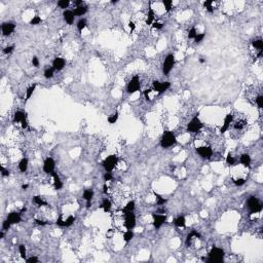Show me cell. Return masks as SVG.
<instances>
[{
    "label": "cell",
    "instance_id": "1",
    "mask_svg": "<svg viewBox=\"0 0 263 263\" xmlns=\"http://www.w3.org/2000/svg\"><path fill=\"white\" fill-rule=\"evenodd\" d=\"M224 256H225V253L221 248L213 247L209 252L208 258H204V260L209 263H220L224 260Z\"/></svg>",
    "mask_w": 263,
    "mask_h": 263
},
{
    "label": "cell",
    "instance_id": "2",
    "mask_svg": "<svg viewBox=\"0 0 263 263\" xmlns=\"http://www.w3.org/2000/svg\"><path fill=\"white\" fill-rule=\"evenodd\" d=\"M177 142L176 140V136L173 132L167 131L163 133V137H161L160 140V146L165 149H168V148L172 147L173 145H175Z\"/></svg>",
    "mask_w": 263,
    "mask_h": 263
},
{
    "label": "cell",
    "instance_id": "3",
    "mask_svg": "<svg viewBox=\"0 0 263 263\" xmlns=\"http://www.w3.org/2000/svg\"><path fill=\"white\" fill-rule=\"evenodd\" d=\"M247 207L249 209L250 213L254 214V213H260L263 209V204L256 197H251L247 200Z\"/></svg>",
    "mask_w": 263,
    "mask_h": 263
},
{
    "label": "cell",
    "instance_id": "4",
    "mask_svg": "<svg viewBox=\"0 0 263 263\" xmlns=\"http://www.w3.org/2000/svg\"><path fill=\"white\" fill-rule=\"evenodd\" d=\"M202 126H204L202 122L200 121L198 116L195 115L194 117L189 121V124H187V132H188V133H192V134L198 133V132L202 129Z\"/></svg>",
    "mask_w": 263,
    "mask_h": 263
},
{
    "label": "cell",
    "instance_id": "5",
    "mask_svg": "<svg viewBox=\"0 0 263 263\" xmlns=\"http://www.w3.org/2000/svg\"><path fill=\"white\" fill-rule=\"evenodd\" d=\"M116 165H117V156L113 154L107 156L102 163V165L105 169V171L110 172V173H112V171H113L114 168L116 167Z\"/></svg>",
    "mask_w": 263,
    "mask_h": 263
},
{
    "label": "cell",
    "instance_id": "6",
    "mask_svg": "<svg viewBox=\"0 0 263 263\" xmlns=\"http://www.w3.org/2000/svg\"><path fill=\"white\" fill-rule=\"evenodd\" d=\"M174 65H175V57H174L173 53H169V55L165 57V62L163 64V73L168 76L171 72V70L173 69Z\"/></svg>",
    "mask_w": 263,
    "mask_h": 263
},
{
    "label": "cell",
    "instance_id": "7",
    "mask_svg": "<svg viewBox=\"0 0 263 263\" xmlns=\"http://www.w3.org/2000/svg\"><path fill=\"white\" fill-rule=\"evenodd\" d=\"M141 87V82H140V78L138 75H135L133 78L130 80V82L128 83V87H126V90L130 95L135 94Z\"/></svg>",
    "mask_w": 263,
    "mask_h": 263
},
{
    "label": "cell",
    "instance_id": "8",
    "mask_svg": "<svg viewBox=\"0 0 263 263\" xmlns=\"http://www.w3.org/2000/svg\"><path fill=\"white\" fill-rule=\"evenodd\" d=\"M197 152L202 158L210 159L213 156V149L210 146H200L197 148Z\"/></svg>",
    "mask_w": 263,
    "mask_h": 263
},
{
    "label": "cell",
    "instance_id": "9",
    "mask_svg": "<svg viewBox=\"0 0 263 263\" xmlns=\"http://www.w3.org/2000/svg\"><path fill=\"white\" fill-rule=\"evenodd\" d=\"M152 87H153V90L155 92H157L158 94H163V92H167L170 87H171V83L169 81H165V82H159V81L155 80L152 82Z\"/></svg>",
    "mask_w": 263,
    "mask_h": 263
},
{
    "label": "cell",
    "instance_id": "10",
    "mask_svg": "<svg viewBox=\"0 0 263 263\" xmlns=\"http://www.w3.org/2000/svg\"><path fill=\"white\" fill-rule=\"evenodd\" d=\"M55 167H56V163L51 157H47V158H45V160L43 163V172L45 174H49V175H51V173L55 172Z\"/></svg>",
    "mask_w": 263,
    "mask_h": 263
},
{
    "label": "cell",
    "instance_id": "11",
    "mask_svg": "<svg viewBox=\"0 0 263 263\" xmlns=\"http://www.w3.org/2000/svg\"><path fill=\"white\" fill-rule=\"evenodd\" d=\"M1 30H2V34H3L4 36H9L12 35L14 32V30H16V25L12 22H5L2 24Z\"/></svg>",
    "mask_w": 263,
    "mask_h": 263
},
{
    "label": "cell",
    "instance_id": "12",
    "mask_svg": "<svg viewBox=\"0 0 263 263\" xmlns=\"http://www.w3.org/2000/svg\"><path fill=\"white\" fill-rule=\"evenodd\" d=\"M126 219H124V225H126V229H133L136 226V216L134 212L129 213V214L124 215Z\"/></svg>",
    "mask_w": 263,
    "mask_h": 263
},
{
    "label": "cell",
    "instance_id": "13",
    "mask_svg": "<svg viewBox=\"0 0 263 263\" xmlns=\"http://www.w3.org/2000/svg\"><path fill=\"white\" fill-rule=\"evenodd\" d=\"M152 218H153V226L156 229H159L163 226V224L165 222V220H167V216L165 215L153 214Z\"/></svg>",
    "mask_w": 263,
    "mask_h": 263
},
{
    "label": "cell",
    "instance_id": "14",
    "mask_svg": "<svg viewBox=\"0 0 263 263\" xmlns=\"http://www.w3.org/2000/svg\"><path fill=\"white\" fill-rule=\"evenodd\" d=\"M232 120H233V115H232L231 113L227 114V115L225 116V118H224V121H223V124H222L221 129H220V133H221V134L225 133V132L229 129Z\"/></svg>",
    "mask_w": 263,
    "mask_h": 263
},
{
    "label": "cell",
    "instance_id": "15",
    "mask_svg": "<svg viewBox=\"0 0 263 263\" xmlns=\"http://www.w3.org/2000/svg\"><path fill=\"white\" fill-rule=\"evenodd\" d=\"M65 65H66V61H65V59H63V58L57 57V58H55V59H53V68L55 69V71L63 70Z\"/></svg>",
    "mask_w": 263,
    "mask_h": 263
},
{
    "label": "cell",
    "instance_id": "16",
    "mask_svg": "<svg viewBox=\"0 0 263 263\" xmlns=\"http://www.w3.org/2000/svg\"><path fill=\"white\" fill-rule=\"evenodd\" d=\"M74 221H75V217L72 216V215H70L66 220H63L62 218L58 219L57 225L61 226V227H69V226H71L73 223H74Z\"/></svg>",
    "mask_w": 263,
    "mask_h": 263
},
{
    "label": "cell",
    "instance_id": "17",
    "mask_svg": "<svg viewBox=\"0 0 263 263\" xmlns=\"http://www.w3.org/2000/svg\"><path fill=\"white\" fill-rule=\"evenodd\" d=\"M6 219L12 223V225H14V224H18L22 221V216H21V213L12 212L7 215V218Z\"/></svg>",
    "mask_w": 263,
    "mask_h": 263
},
{
    "label": "cell",
    "instance_id": "18",
    "mask_svg": "<svg viewBox=\"0 0 263 263\" xmlns=\"http://www.w3.org/2000/svg\"><path fill=\"white\" fill-rule=\"evenodd\" d=\"M83 199L87 202V208L90 209L92 207V199L94 197V191L92 189H85L83 191V194H82Z\"/></svg>",
    "mask_w": 263,
    "mask_h": 263
},
{
    "label": "cell",
    "instance_id": "19",
    "mask_svg": "<svg viewBox=\"0 0 263 263\" xmlns=\"http://www.w3.org/2000/svg\"><path fill=\"white\" fill-rule=\"evenodd\" d=\"M12 121L14 122H21V124H23V122H26L27 121V113L24 111H17L16 113H14V119H12Z\"/></svg>",
    "mask_w": 263,
    "mask_h": 263
},
{
    "label": "cell",
    "instance_id": "20",
    "mask_svg": "<svg viewBox=\"0 0 263 263\" xmlns=\"http://www.w3.org/2000/svg\"><path fill=\"white\" fill-rule=\"evenodd\" d=\"M74 18H75V16H74V14H73V10H69V9L64 10L63 19L68 25H72L73 22H74Z\"/></svg>",
    "mask_w": 263,
    "mask_h": 263
},
{
    "label": "cell",
    "instance_id": "21",
    "mask_svg": "<svg viewBox=\"0 0 263 263\" xmlns=\"http://www.w3.org/2000/svg\"><path fill=\"white\" fill-rule=\"evenodd\" d=\"M51 176L53 178V187H55L56 190H61L63 188V182L61 181V178L58 175V173L56 172H53L51 173Z\"/></svg>",
    "mask_w": 263,
    "mask_h": 263
},
{
    "label": "cell",
    "instance_id": "22",
    "mask_svg": "<svg viewBox=\"0 0 263 263\" xmlns=\"http://www.w3.org/2000/svg\"><path fill=\"white\" fill-rule=\"evenodd\" d=\"M87 6L85 5V4L76 6V7L73 9V14H74V16H76V17H81V16H83V14H87Z\"/></svg>",
    "mask_w": 263,
    "mask_h": 263
},
{
    "label": "cell",
    "instance_id": "23",
    "mask_svg": "<svg viewBox=\"0 0 263 263\" xmlns=\"http://www.w3.org/2000/svg\"><path fill=\"white\" fill-rule=\"evenodd\" d=\"M240 163L243 165V167L249 168L250 165H251V156H250L249 154H247V153L241 154V157H240Z\"/></svg>",
    "mask_w": 263,
    "mask_h": 263
},
{
    "label": "cell",
    "instance_id": "24",
    "mask_svg": "<svg viewBox=\"0 0 263 263\" xmlns=\"http://www.w3.org/2000/svg\"><path fill=\"white\" fill-rule=\"evenodd\" d=\"M135 207H136V204H135V202H134V200L129 202L128 204H126V206L122 209V213H124V215H126V214H129V213L134 212Z\"/></svg>",
    "mask_w": 263,
    "mask_h": 263
},
{
    "label": "cell",
    "instance_id": "25",
    "mask_svg": "<svg viewBox=\"0 0 263 263\" xmlns=\"http://www.w3.org/2000/svg\"><path fill=\"white\" fill-rule=\"evenodd\" d=\"M174 224H175V226H177V227H185V225H186V220H185V217L183 216V215H180V216H178L176 219H174Z\"/></svg>",
    "mask_w": 263,
    "mask_h": 263
},
{
    "label": "cell",
    "instance_id": "26",
    "mask_svg": "<svg viewBox=\"0 0 263 263\" xmlns=\"http://www.w3.org/2000/svg\"><path fill=\"white\" fill-rule=\"evenodd\" d=\"M28 165H29L28 158L24 157V158H22L20 160V163H19V170H20L22 173H25V172H27V170H28Z\"/></svg>",
    "mask_w": 263,
    "mask_h": 263
},
{
    "label": "cell",
    "instance_id": "27",
    "mask_svg": "<svg viewBox=\"0 0 263 263\" xmlns=\"http://www.w3.org/2000/svg\"><path fill=\"white\" fill-rule=\"evenodd\" d=\"M100 208L103 209V210H104V212H106V213L109 212V211L111 210V208H112L111 202H110L108 198H105V199H103V202H102V204H101Z\"/></svg>",
    "mask_w": 263,
    "mask_h": 263
},
{
    "label": "cell",
    "instance_id": "28",
    "mask_svg": "<svg viewBox=\"0 0 263 263\" xmlns=\"http://www.w3.org/2000/svg\"><path fill=\"white\" fill-rule=\"evenodd\" d=\"M36 87H37V85H36V83H34V85H30V87H28L27 90H26V99H25V102H27V101L32 97V95H33V92H34V90H35Z\"/></svg>",
    "mask_w": 263,
    "mask_h": 263
},
{
    "label": "cell",
    "instance_id": "29",
    "mask_svg": "<svg viewBox=\"0 0 263 263\" xmlns=\"http://www.w3.org/2000/svg\"><path fill=\"white\" fill-rule=\"evenodd\" d=\"M193 238H200V234L198 233L197 231H195V230H192V231H191L190 233L187 236V238H186V245L187 246L190 243V241L193 240Z\"/></svg>",
    "mask_w": 263,
    "mask_h": 263
},
{
    "label": "cell",
    "instance_id": "30",
    "mask_svg": "<svg viewBox=\"0 0 263 263\" xmlns=\"http://www.w3.org/2000/svg\"><path fill=\"white\" fill-rule=\"evenodd\" d=\"M154 12L153 9H152L151 7L149 8V10H148V14H147V20H146V24L147 25H152V24L154 23Z\"/></svg>",
    "mask_w": 263,
    "mask_h": 263
},
{
    "label": "cell",
    "instance_id": "31",
    "mask_svg": "<svg viewBox=\"0 0 263 263\" xmlns=\"http://www.w3.org/2000/svg\"><path fill=\"white\" fill-rule=\"evenodd\" d=\"M33 202L34 204H36L38 207H42V206H48V204H47L45 200L42 199L41 197H39V195H36V197H33Z\"/></svg>",
    "mask_w": 263,
    "mask_h": 263
},
{
    "label": "cell",
    "instance_id": "32",
    "mask_svg": "<svg viewBox=\"0 0 263 263\" xmlns=\"http://www.w3.org/2000/svg\"><path fill=\"white\" fill-rule=\"evenodd\" d=\"M252 45H253L255 48H257L259 51H263V40L261 38H258V39H255L252 41Z\"/></svg>",
    "mask_w": 263,
    "mask_h": 263
},
{
    "label": "cell",
    "instance_id": "33",
    "mask_svg": "<svg viewBox=\"0 0 263 263\" xmlns=\"http://www.w3.org/2000/svg\"><path fill=\"white\" fill-rule=\"evenodd\" d=\"M44 77L46 79H51L53 77V75H55V69L53 68V67H51V68H47L44 70Z\"/></svg>",
    "mask_w": 263,
    "mask_h": 263
},
{
    "label": "cell",
    "instance_id": "34",
    "mask_svg": "<svg viewBox=\"0 0 263 263\" xmlns=\"http://www.w3.org/2000/svg\"><path fill=\"white\" fill-rule=\"evenodd\" d=\"M87 20H85V19H80V20L77 22V25H76L77 30H78L79 32H82V30L87 27Z\"/></svg>",
    "mask_w": 263,
    "mask_h": 263
},
{
    "label": "cell",
    "instance_id": "35",
    "mask_svg": "<svg viewBox=\"0 0 263 263\" xmlns=\"http://www.w3.org/2000/svg\"><path fill=\"white\" fill-rule=\"evenodd\" d=\"M133 238H134V232L132 231L131 229H128L124 233V241H126V243H129L130 241L133 240Z\"/></svg>",
    "mask_w": 263,
    "mask_h": 263
},
{
    "label": "cell",
    "instance_id": "36",
    "mask_svg": "<svg viewBox=\"0 0 263 263\" xmlns=\"http://www.w3.org/2000/svg\"><path fill=\"white\" fill-rule=\"evenodd\" d=\"M213 3H214V2H213L212 0H208V1L204 2V6L206 7V9L208 10L209 12H214L215 8L213 7Z\"/></svg>",
    "mask_w": 263,
    "mask_h": 263
},
{
    "label": "cell",
    "instance_id": "37",
    "mask_svg": "<svg viewBox=\"0 0 263 263\" xmlns=\"http://www.w3.org/2000/svg\"><path fill=\"white\" fill-rule=\"evenodd\" d=\"M58 5H59L60 8L66 10V8H68V6L70 5V1H69V0H60V1L58 2Z\"/></svg>",
    "mask_w": 263,
    "mask_h": 263
},
{
    "label": "cell",
    "instance_id": "38",
    "mask_svg": "<svg viewBox=\"0 0 263 263\" xmlns=\"http://www.w3.org/2000/svg\"><path fill=\"white\" fill-rule=\"evenodd\" d=\"M19 252H20V255L23 259H26L27 257V250H26L25 245H20L19 246Z\"/></svg>",
    "mask_w": 263,
    "mask_h": 263
},
{
    "label": "cell",
    "instance_id": "39",
    "mask_svg": "<svg viewBox=\"0 0 263 263\" xmlns=\"http://www.w3.org/2000/svg\"><path fill=\"white\" fill-rule=\"evenodd\" d=\"M163 4L165 5V12H169L170 10L172 9V6H173V2H172V0H163Z\"/></svg>",
    "mask_w": 263,
    "mask_h": 263
},
{
    "label": "cell",
    "instance_id": "40",
    "mask_svg": "<svg viewBox=\"0 0 263 263\" xmlns=\"http://www.w3.org/2000/svg\"><path fill=\"white\" fill-rule=\"evenodd\" d=\"M40 23H42V20H41V18H40V17H38V16L33 17V19L30 21V25H33V26L39 25Z\"/></svg>",
    "mask_w": 263,
    "mask_h": 263
},
{
    "label": "cell",
    "instance_id": "41",
    "mask_svg": "<svg viewBox=\"0 0 263 263\" xmlns=\"http://www.w3.org/2000/svg\"><path fill=\"white\" fill-rule=\"evenodd\" d=\"M226 163H227L228 165H236V159H234V157L232 156L231 154H228L227 157H226Z\"/></svg>",
    "mask_w": 263,
    "mask_h": 263
},
{
    "label": "cell",
    "instance_id": "42",
    "mask_svg": "<svg viewBox=\"0 0 263 263\" xmlns=\"http://www.w3.org/2000/svg\"><path fill=\"white\" fill-rule=\"evenodd\" d=\"M117 119H118V112H115V113L112 114L111 116H109V117H108V122H109V124H115V122L117 121Z\"/></svg>",
    "mask_w": 263,
    "mask_h": 263
},
{
    "label": "cell",
    "instance_id": "43",
    "mask_svg": "<svg viewBox=\"0 0 263 263\" xmlns=\"http://www.w3.org/2000/svg\"><path fill=\"white\" fill-rule=\"evenodd\" d=\"M197 35V29H195L194 27L191 28V29L188 31V38H189V39H194Z\"/></svg>",
    "mask_w": 263,
    "mask_h": 263
},
{
    "label": "cell",
    "instance_id": "44",
    "mask_svg": "<svg viewBox=\"0 0 263 263\" xmlns=\"http://www.w3.org/2000/svg\"><path fill=\"white\" fill-rule=\"evenodd\" d=\"M204 37H206V33H197V35L194 38V42L195 43H200Z\"/></svg>",
    "mask_w": 263,
    "mask_h": 263
},
{
    "label": "cell",
    "instance_id": "45",
    "mask_svg": "<svg viewBox=\"0 0 263 263\" xmlns=\"http://www.w3.org/2000/svg\"><path fill=\"white\" fill-rule=\"evenodd\" d=\"M155 197H156L157 198V204H159V206H161V204H165V202H167V199L165 198H163V197H160L159 194H157L156 192H154Z\"/></svg>",
    "mask_w": 263,
    "mask_h": 263
},
{
    "label": "cell",
    "instance_id": "46",
    "mask_svg": "<svg viewBox=\"0 0 263 263\" xmlns=\"http://www.w3.org/2000/svg\"><path fill=\"white\" fill-rule=\"evenodd\" d=\"M256 104H257L258 108H260V109L263 107V96L262 95H260V96H258L257 98H256Z\"/></svg>",
    "mask_w": 263,
    "mask_h": 263
},
{
    "label": "cell",
    "instance_id": "47",
    "mask_svg": "<svg viewBox=\"0 0 263 263\" xmlns=\"http://www.w3.org/2000/svg\"><path fill=\"white\" fill-rule=\"evenodd\" d=\"M10 227H12V223H10L7 219L4 220L3 223H2V229H3V230H8Z\"/></svg>",
    "mask_w": 263,
    "mask_h": 263
},
{
    "label": "cell",
    "instance_id": "48",
    "mask_svg": "<svg viewBox=\"0 0 263 263\" xmlns=\"http://www.w3.org/2000/svg\"><path fill=\"white\" fill-rule=\"evenodd\" d=\"M0 172H1V175L3 177H7V176H9V174H10V172L8 171L7 169H5L3 165L0 167Z\"/></svg>",
    "mask_w": 263,
    "mask_h": 263
},
{
    "label": "cell",
    "instance_id": "49",
    "mask_svg": "<svg viewBox=\"0 0 263 263\" xmlns=\"http://www.w3.org/2000/svg\"><path fill=\"white\" fill-rule=\"evenodd\" d=\"M14 45H9V46H6L5 48L3 49V53H6V55H9V53H12V51H14Z\"/></svg>",
    "mask_w": 263,
    "mask_h": 263
},
{
    "label": "cell",
    "instance_id": "50",
    "mask_svg": "<svg viewBox=\"0 0 263 263\" xmlns=\"http://www.w3.org/2000/svg\"><path fill=\"white\" fill-rule=\"evenodd\" d=\"M233 183L236 186H241V185H243L246 183V180L243 178H238V179H236V180L233 181Z\"/></svg>",
    "mask_w": 263,
    "mask_h": 263
},
{
    "label": "cell",
    "instance_id": "51",
    "mask_svg": "<svg viewBox=\"0 0 263 263\" xmlns=\"http://www.w3.org/2000/svg\"><path fill=\"white\" fill-rule=\"evenodd\" d=\"M152 27L155 28L157 30H161L163 28V23H159V22H154L152 24Z\"/></svg>",
    "mask_w": 263,
    "mask_h": 263
},
{
    "label": "cell",
    "instance_id": "52",
    "mask_svg": "<svg viewBox=\"0 0 263 263\" xmlns=\"http://www.w3.org/2000/svg\"><path fill=\"white\" fill-rule=\"evenodd\" d=\"M243 126H245V122L243 121H236V124H234V129H236V130H241Z\"/></svg>",
    "mask_w": 263,
    "mask_h": 263
},
{
    "label": "cell",
    "instance_id": "53",
    "mask_svg": "<svg viewBox=\"0 0 263 263\" xmlns=\"http://www.w3.org/2000/svg\"><path fill=\"white\" fill-rule=\"evenodd\" d=\"M32 65L35 67V68H38V67H39V60H38L37 57L32 58Z\"/></svg>",
    "mask_w": 263,
    "mask_h": 263
},
{
    "label": "cell",
    "instance_id": "54",
    "mask_svg": "<svg viewBox=\"0 0 263 263\" xmlns=\"http://www.w3.org/2000/svg\"><path fill=\"white\" fill-rule=\"evenodd\" d=\"M26 261H27L28 263H37L39 260H38L37 257H35V256H32V257L28 258V259H26Z\"/></svg>",
    "mask_w": 263,
    "mask_h": 263
},
{
    "label": "cell",
    "instance_id": "55",
    "mask_svg": "<svg viewBox=\"0 0 263 263\" xmlns=\"http://www.w3.org/2000/svg\"><path fill=\"white\" fill-rule=\"evenodd\" d=\"M112 179H113V176H112V174L110 173V172H106L104 175V180L105 181H111Z\"/></svg>",
    "mask_w": 263,
    "mask_h": 263
},
{
    "label": "cell",
    "instance_id": "56",
    "mask_svg": "<svg viewBox=\"0 0 263 263\" xmlns=\"http://www.w3.org/2000/svg\"><path fill=\"white\" fill-rule=\"evenodd\" d=\"M35 222H36V224H38V225H41V226H44V225H47V224H48V222L41 221V220H38V219H36Z\"/></svg>",
    "mask_w": 263,
    "mask_h": 263
},
{
    "label": "cell",
    "instance_id": "57",
    "mask_svg": "<svg viewBox=\"0 0 263 263\" xmlns=\"http://www.w3.org/2000/svg\"><path fill=\"white\" fill-rule=\"evenodd\" d=\"M150 92H151V90H146L145 92H144V96H145L146 100H148V99H149V95H150Z\"/></svg>",
    "mask_w": 263,
    "mask_h": 263
},
{
    "label": "cell",
    "instance_id": "58",
    "mask_svg": "<svg viewBox=\"0 0 263 263\" xmlns=\"http://www.w3.org/2000/svg\"><path fill=\"white\" fill-rule=\"evenodd\" d=\"M129 27H130L131 31H134V30L136 29V25H135V23H134V22H130V23H129Z\"/></svg>",
    "mask_w": 263,
    "mask_h": 263
},
{
    "label": "cell",
    "instance_id": "59",
    "mask_svg": "<svg viewBox=\"0 0 263 263\" xmlns=\"http://www.w3.org/2000/svg\"><path fill=\"white\" fill-rule=\"evenodd\" d=\"M28 187H29V185H28V184H23L22 185V189H23V190H27Z\"/></svg>",
    "mask_w": 263,
    "mask_h": 263
},
{
    "label": "cell",
    "instance_id": "60",
    "mask_svg": "<svg viewBox=\"0 0 263 263\" xmlns=\"http://www.w3.org/2000/svg\"><path fill=\"white\" fill-rule=\"evenodd\" d=\"M4 238V230H2L1 232H0V238Z\"/></svg>",
    "mask_w": 263,
    "mask_h": 263
},
{
    "label": "cell",
    "instance_id": "61",
    "mask_svg": "<svg viewBox=\"0 0 263 263\" xmlns=\"http://www.w3.org/2000/svg\"><path fill=\"white\" fill-rule=\"evenodd\" d=\"M204 62H206L204 59H199V63H204Z\"/></svg>",
    "mask_w": 263,
    "mask_h": 263
}]
</instances>
